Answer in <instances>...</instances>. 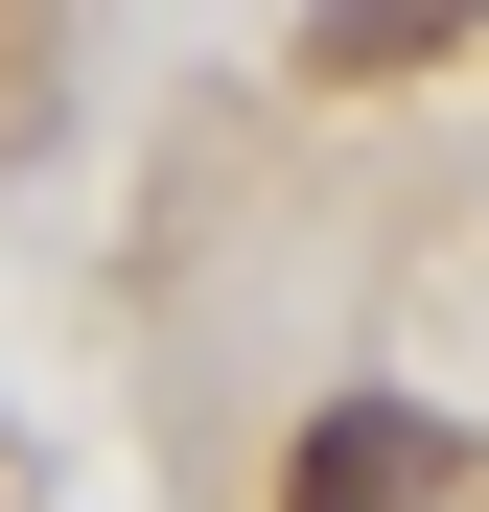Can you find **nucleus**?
<instances>
[{
	"label": "nucleus",
	"instance_id": "nucleus-2",
	"mask_svg": "<svg viewBox=\"0 0 489 512\" xmlns=\"http://www.w3.org/2000/svg\"><path fill=\"white\" fill-rule=\"evenodd\" d=\"M466 24H489V0H326L303 47H326V70H420V47H466Z\"/></svg>",
	"mask_w": 489,
	"mask_h": 512
},
{
	"label": "nucleus",
	"instance_id": "nucleus-1",
	"mask_svg": "<svg viewBox=\"0 0 489 512\" xmlns=\"http://www.w3.org/2000/svg\"><path fill=\"white\" fill-rule=\"evenodd\" d=\"M280 512H466V443H443V419H396V396H350V419H303Z\"/></svg>",
	"mask_w": 489,
	"mask_h": 512
}]
</instances>
